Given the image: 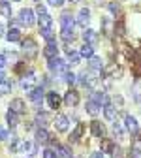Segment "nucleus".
I'll return each instance as SVG.
<instances>
[{
    "label": "nucleus",
    "instance_id": "7",
    "mask_svg": "<svg viewBox=\"0 0 141 158\" xmlns=\"http://www.w3.org/2000/svg\"><path fill=\"white\" fill-rule=\"evenodd\" d=\"M64 104L68 107H75L79 104V92L77 90H68L66 96H64Z\"/></svg>",
    "mask_w": 141,
    "mask_h": 158
},
{
    "label": "nucleus",
    "instance_id": "22",
    "mask_svg": "<svg viewBox=\"0 0 141 158\" xmlns=\"http://www.w3.org/2000/svg\"><path fill=\"white\" fill-rule=\"evenodd\" d=\"M85 109H87V113H89V115L96 117V115L100 113V104H98V102H94V100H89V102H87V107H85Z\"/></svg>",
    "mask_w": 141,
    "mask_h": 158
},
{
    "label": "nucleus",
    "instance_id": "41",
    "mask_svg": "<svg viewBox=\"0 0 141 158\" xmlns=\"http://www.w3.org/2000/svg\"><path fill=\"white\" fill-rule=\"evenodd\" d=\"M113 158H122V149H120V147H115V151H113Z\"/></svg>",
    "mask_w": 141,
    "mask_h": 158
},
{
    "label": "nucleus",
    "instance_id": "47",
    "mask_svg": "<svg viewBox=\"0 0 141 158\" xmlns=\"http://www.w3.org/2000/svg\"><path fill=\"white\" fill-rule=\"evenodd\" d=\"M90 158H106V156H104V152H92Z\"/></svg>",
    "mask_w": 141,
    "mask_h": 158
},
{
    "label": "nucleus",
    "instance_id": "28",
    "mask_svg": "<svg viewBox=\"0 0 141 158\" xmlns=\"http://www.w3.org/2000/svg\"><path fill=\"white\" fill-rule=\"evenodd\" d=\"M89 70H92V72H100V70H102V60H100L98 56H92L90 60H89Z\"/></svg>",
    "mask_w": 141,
    "mask_h": 158
},
{
    "label": "nucleus",
    "instance_id": "42",
    "mask_svg": "<svg viewBox=\"0 0 141 158\" xmlns=\"http://www.w3.org/2000/svg\"><path fill=\"white\" fill-rule=\"evenodd\" d=\"M104 28H106V34L111 32V21H109V19H104Z\"/></svg>",
    "mask_w": 141,
    "mask_h": 158
},
{
    "label": "nucleus",
    "instance_id": "24",
    "mask_svg": "<svg viewBox=\"0 0 141 158\" xmlns=\"http://www.w3.org/2000/svg\"><path fill=\"white\" fill-rule=\"evenodd\" d=\"M6 40L8 42H19V40H21V32H19V28H10L8 30V34H6Z\"/></svg>",
    "mask_w": 141,
    "mask_h": 158
},
{
    "label": "nucleus",
    "instance_id": "33",
    "mask_svg": "<svg viewBox=\"0 0 141 158\" xmlns=\"http://www.w3.org/2000/svg\"><path fill=\"white\" fill-rule=\"evenodd\" d=\"M42 36L47 40V44H49V42H55V34H53L51 28H49V30H42Z\"/></svg>",
    "mask_w": 141,
    "mask_h": 158
},
{
    "label": "nucleus",
    "instance_id": "4",
    "mask_svg": "<svg viewBox=\"0 0 141 158\" xmlns=\"http://www.w3.org/2000/svg\"><path fill=\"white\" fill-rule=\"evenodd\" d=\"M23 53L27 55V58H34L38 55V45L32 38H27L25 42H23Z\"/></svg>",
    "mask_w": 141,
    "mask_h": 158
},
{
    "label": "nucleus",
    "instance_id": "50",
    "mask_svg": "<svg viewBox=\"0 0 141 158\" xmlns=\"http://www.w3.org/2000/svg\"><path fill=\"white\" fill-rule=\"evenodd\" d=\"M4 34V27H2V23H0V36Z\"/></svg>",
    "mask_w": 141,
    "mask_h": 158
},
{
    "label": "nucleus",
    "instance_id": "37",
    "mask_svg": "<svg viewBox=\"0 0 141 158\" xmlns=\"http://www.w3.org/2000/svg\"><path fill=\"white\" fill-rule=\"evenodd\" d=\"M109 11H111V13H115V15H117V13H118V11H120V6H118V4H117V2H109Z\"/></svg>",
    "mask_w": 141,
    "mask_h": 158
},
{
    "label": "nucleus",
    "instance_id": "40",
    "mask_svg": "<svg viewBox=\"0 0 141 158\" xmlns=\"http://www.w3.org/2000/svg\"><path fill=\"white\" fill-rule=\"evenodd\" d=\"M47 2H49L51 6H55V8H60V6L64 4V0H47Z\"/></svg>",
    "mask_w": 141,
    "mask_h": 158
},
{
    "label": "nucleus",
    "instance_id": "12",
    "mask_svg": "<svg viewBox=\"0 0 141 158\" xmlns=\"http://www.w3.org/2000/svg\"><path fill=\"white\" fill-rule=\"evenodd\" d=\"M10 109L11 111H15V113H25V109H27V106H25V102L21 100V98H13L11 100V104H10Z\"/></svg>",
    "mask_w": 141,
    "mask_h": 158
},
{
    "label": "nucleus",
    "instance_id": "52",
    "mask_svg": "<svg viewBox=\"0 0 141 158\" xmlns=\"http://www.w3.org/2000/svg\"><path fill=\"white\" fill-rule=\"evenodd\" d=\"M36 2H38V0H36Z\"/></svg>",
    "mask_w": 141,
    "mask_h": 158
},
{
    "label": "nucleus",
    "instance_id": "19",
    "mask_svg": "<svg viewBox=\"0 0 141 158\" xmlns=\"http://www.w3.org/2000/svg\"><path fill=\"white\" fill-rule=\"evenodd\" d=\"M115 115H117V107L113 106V104H106L104 106V117L107 118V121H113V118H115Z\"/></svg>",
    "mask_w": 141,
    "mask_h": 158
},
{
    "label": "nucleus",
    "instance_id": "3",
    "mask_svg": "<svg viewBox=\"0 0 141 158\" xmlns=\"http://www.w3.org/2000/svg\"><path fill=\"white\" fill-rule=\"evenodd\" d=\"M60 27H62V32H73V27H75V21L72 13L64 11L62 15H60Z\"/></svg>",
    "mask_w": 141,
    "mask_h": 158
},
{
    "label": "nucleus",
    "instance_id": "36",
    "mask_svg": "<svg viewBox=\"0 0 141 158\" xmlns=\"http://www.w3.org/2000/svg\"><path fill=\"white\" fill-rule=\"evenodd\" d=\"M23 151L25 152H34V143L32 141H25L23 143Z\"/></svg>",
    "mask_w": 141,
    "mask_h": 158
},
{
    "label": "nucleus",
    "instance_id": "14",
    "mask_svg": "<svg viewBox=\"0 0 141 158\" xmlns=\"http://www.w3.org/2000/svg\"><path fill=\"white\" fill-rule=\"evenodd\" d=\"M36 141L38 143H49L51 141V135L45 128H38L36 130Z\"/></svg>",
    "mask_w": 141,
    "mask_h": 158
},
{
    "label": "nucleus",
    "instance_id": "48",
    "mask_svg": "<svg viewBox=\"0 0 141 158\" xmlns=\"http://www.w3.org/2000/svg\"><path fill=\"white\" fill-rule=\"evenodd\" d=\"M134 73H135V77H141V64H139V66H135Z\"/></svg>",
    "mask_w": 141,
    "mask_h": 158
},
{
    "label": "nucleus",
    "instance_id": "17",
    "mask_svg": "<svg viewBox=\"0 0 141 158\" xmlns=\"http://www.w3.org/2000/svg\"><path fill=\"white\" fill-rule=\"evenodd\" d=\"M113 134H115V137H117L118 141L126 139V132H124V126L120 124V123H113Z\"/></svg>",
    "mask_w": 141,
    "mask_h": 158
},
{
    "label": "nucleus",
    "instance_id": "29",
    "mask_svg": "<svg viewBox=\"0 0 141 158\" xmlns=\"http://www.w3.org/2000/svg\"><path fill=\"white\" fill-rule=\"evenodd\" d=\"M81 56H85V58H92V55H94V45H90V44H85L83 47H81Z\"/></svg>",
    "mask_w": 141,
    "mask_h": 158
},
{
    "label": "nucleus",
    "instance_id": "6",
    "mask_svg": "<svg viewBox=\"0 0 141 158\" xmlns=\"http://www.w3.org/2000/svg\"><path fill=\"white\" fill-rule=\"evenodd\" d=\"M55 128H56V132H66L68 130V126H70V121H68V117L66 115H56V118H55Z\"/></svg>",
    "mask_w": 141,
    "mask_h": 158
},
{
    "label": "nucleus",
    "instance_id": "30",
    "mask_svg": "<svg viewBox=\"0 0 141 158\" xmlns=\"http://www.w3.org/2000/svg\"><path fill=\"white\" fill-rule=\"evenodd\" d=\"M56 154H58L60 158H72L70 147H66V145H56Z\"/></svg>",
    "mask_w": 141,
    "mask_h": 158
},
{
    "label": "nucleus",
    "instance_id": "2",
    "mask_svg": "<svg viewBox=\"0 0 141 158\" xmlns=\"http://www.w3.org/2000/svg\"><path fill=\"white\" fill-rule=\"evenodd\" d=\"M17 21H19V25H23V27H32V25L36 23V19H34V11H32L30 8H23L21 11H19Z\"/></svg>",
    "mask_w": 141,
    "mask_h": 158
},
{
    "label": "nucleus",
    "instance_id": "5",
    "mask_svg": "<svg viewBox=\"0 0 141 158\" xmlns=\"http://www.w3.org/2000/svg\"><path fill=\"white\" fill-rule=\"evenodd\" d=\"M89 21H90V10H89V8H83V10H79V13H77V19H75V23H77L79 27H81V28H87Z\"/></svg>",
    "mask_w": 141,
    "mask_h": 158
},
{
    "label": "nucleus",
    "instance_id": "18",
    "mask_svg": "<svg viewBox=\"0 0 141 158\" xmlns=\"http://www.w3.org/2000/svg\"><path fill=\"white\" fill-rule=\"evenodd\" d=\"M66 53H68V64H79V58H81V53L73 51L72 47H66Z\"/></svg>",
    "mask_w": 141,
    "mask_h": 158
},
{
    "label": "nucleus",
    "instance_id": "13",
    "mask_svg": "<svg viewBox=\"0 0 141 158\" xmlns=\"http://www.w3.org/2000/svg\"><path fill=\"white\" fill-rule=\"evenodd\" d=\"M28 98L34 102V104H39L44 100V89L42 87H36V89H32L30 92H28Z\"/></svg>",
    "mask_w": 141,
    "mask_h": 158
},
{
    "label": "nucleus",
    "instance_id": "45",
    "mask_svg": "<svg viewBox=\"0 0 141 158\" xmlns=\"http://www.w3.org/2000/svg\"><path fill=\"white\" fill-rule=\"evenodd\" d=\"M6 64H8V62H6V56H4V55H0V70H2Z\"/></svg>",
    "mask_w": 141,
    "mask_h": 158
},
{
    "label": "nucleus",
    "instance_id": "15",
    "mask_svg": "<svg viewBox=\"0 0 141 158\" xmlns=\"http://www.w3.org/2000/svg\"><path fill=\"white\" fill-rule=\"evenodd\" d=\"M39 30H49L51 28V25H53V17L49 15V13H45V15H39Z\"/></svg>",
    "mask_w": 141,
    "mask_h": 158
},
{
    "label": "nucleus",
    "instance_id": "51",
    "mask_svg": "<svg viewBox=\"0 0 141 158\" xmlns=\"http://www.w3.org/2000/svg\"><path fill=\"white\" fill-rule=\"evenodd\" d=\"M11 2H19V0H11Z\"/></svg>",
    "mask_w": 141,
    "mask_h": 158
},
{
    "label": "nucleus",
    "instance_id": "16",
    "mask_svg": "<svg viewBox=\"0 0 141 158\" xmlns=\"http://www.w3.org/2000/svg\"><path fill=\"white\" fill-rule=\"evenodd\" d=\"M44 55L49 58V60H51V58H55V56L58 55V47H56V44H55V42H49V44L45 45V49H44Z\"/></svg>",
    "mask_w": 141,
    "mask_h": 158
},
{
    "label": "nucleus",
    "instance_id": "10",
    "mask_svg": "<svg viewBox=\"0 0 141 158\" xmlns=\"http://www.w3.org/2000/svg\"><path fill=\"white\" fill-rule=\"evenodd\" d=\"M83 40H85V44L96 45V44H98V32H96V30H90V28H85V32H83Z\"/></svg>",
    "mask_w": 141,
    "mask_h": 158
},
{
    "label": "nucleus",
    "instance_id": "39",
    "mask_svg": "<svg viewBox=\"0 0 141 158\" xmlns=\"http://www.w3.org/2000/svg\"><path fill=\"white\" fill-rule=\"evenodd\" d=\"M130 158H141V149L134 147V149H132V152H130Z\"/></svg>",
    "mask_w": 141,
    "mask_h": 158
},
{
    "label": "nucleus",
    "instance_id": "44",
    "mask_svg": "<svg viewBox=\"0 0 141 158\" xmlns=\"http://www.w3.org/2000/svg\"><path fill=\"white\" fill-rule=\"evenodd\" d=\"M36 11H38L39 15H45V13H47V11H45V6H42V4H39V6L36 8Z\"/></svg>",
    "mask_w": 141,
    "mask_h": 158
},
{
    "label": "nucleus",
    "instance_id": "46",
    "mask_svg": "<svg viewBox=\"0 0 141 158\" xmlns=\"http://www.w3.org/2000/svg\"><path fill=\"white\" fill-rule=\"evenodd\" d=\"M113 100H115V104H117L118 107H120V106H122V96H115V98H113Z\"/></svg>",
    "mask_w": 141,
    "mask_h": 158
},
{
    "label": "nucleus",
    "instance_id": "49",
    "mask_svg": "<svg viewBox=\"0 0 141 158\" xmlns=\"http://www.w3.org/2000/svg\"><path fill=\"white\" fill-rule=\"evenodd\" d=\"M4 81H6V75L2 73V70H0V83H4Z\"/></svg>",
    "mask_w": 141,
    "mask_h": 158
},
{
    "label": "nucleus",
    "instance_id": "9",
    "mask_svg": "<svg viewBox=\"0 0 141 158\" xmlns=\"http://www.w3.org/2000/svg\"><path fill=\"white\" fill-rule=\"evenodd\" d=\"M90 132H92L94 137H102V139H104V135H106V128H104V124L100 123V121H92L90 123Z\"/></svg>",
    "mask_w": 141,
    "mask_h": 158
},
{
    "label": "nucleus",
    "instance_id": "21",
    "mask_svg": "<svg viewBox=\"0 0 141 158\" xmlns=\"http://www.w3.org/2000/svg\"><path fill=\"white\" fill-rule=\"evenodd\" d=\"M83 130H85V124H83V123H79V124L75 126V130L72 132V135H70V141H72V143H75V141H79V137H81V134H83Z\"/></svg>",
    "mask_w": 141,
    "mask_h": 158
},
{
    "label": "nucleus",
    "instance_id": "26",
    "mask_svg": "<svg viewBox=\"0 0 141 158\" xmlns=\"http://www.w3.org/2000/svg\"><path fill=\"white\" fill-rule=\"evenodd\" d=\"M25 77H27V75H25ZM34 79H36V77H32V73H30L27 79H23V81H21V87H23L27 92H30L32 89H36V87H34Z\"/></svg>",
    "mask_w": 141,
    "mask_h": 158
},
{
    "label": "nucleus",
    "instance_id": "38",
    "mask_svg": "<svg viewBox=\"0 0 141 158\" xmlns=\"http://www.w3.org/2000/svg\"><path fill=\"white\" fill-rule=\"evenodd\" d=\"M44 158H56V152L51 151V149H45L44 151Z\"/></svg>",
    "mask_w": 141,
    "mask_h": 158
},
{
    "label": "nucleus",
    "instance_id": "11",
    "mask_svg": "<svg viewBox=\"0 0 141 158\" xmlns=\"http://www.w3.org/2000/svg\"><path fill=\"white\" fill-rule=\"evenodd\" d=\"M124 123H126L128 132H132V134H139V124H137V121H135V117L126 115V117H124Z\"/></svg>",
    "mask_w": 141,
    "mask_h": 158
},
{
    "label": "nucleus",
    "instance_id": "27",
    "mask_svg": "<svg viewBox=\"0 0 141 158\" xmlns=\"http://www.w3.org/2000/svg\"><path fill=\"white\" fill-rule=\"evenodd\" d=\"M115 147H117V145H115L111 139H106V137L102 139V152H109V154H113Z\"/></svg>",
    "mask_w": 141,
    "mask_h": 158
},
{
    "label": "nucleus",
    "instance_id": "43",
    "mask_svg": "<svg viewBox=\"0 0 141 158\" xmlns=\"http://www.w3.org/2000/svg\"><path fill=\"white\" fill-rule=\"evenodd\" d=\"M6 137H8V132H6V130H4L2 126H0V141H4Z\"/></svg>",
    "mask_w": 141,
    "mask_h": 158
},
{
    "label": "nucleus",
    "instance_id": "31",
    "mask_svg": "<svg viewBox=\"0 0 141 158\" xmlns=\"http://www.w3.org/2000/svg\"><path fill=\"white\" fill-rule=\"evenodd\" d=\"M47 123H49V115H47V113H38V115H36V124H38V126L44 128Z\"/></svg>",
    "mask_w": 141,
    "mask_h": 158
},
{
    "label": "nucleus",
    "instance_id": "1",
    "mask_svg": "<svg viewBox=\"0 0 141 158\" xmlns=\"http://www.w3.org/2000/svg\"><path fill=\"white\" fill-rule=\"evenodd\" d=\"M47 64H49V70H51L53 73H56V75H64V73L68 72V62L62 60V58H58V56L51 58Z\"/></svg>",
    "mask_w": 141,
    "mask_h": 158
},
{
    "label": "nucleus",
    "instance_id": "20",
    "mask_svg": "<svg viewBox=\"0 0 141 158\" xmlns=\"http://www.w3.org/2000/svg\"><path fill=\"white\" fill-rule=\"evenodd\" d=\"M0 15L11 19V4L8 2V0H0Z\"/></svg>",
    "mask_w": 141,
    "mask_h": 158
},
{
    "label": "nucleus",
    "instance_id": "32",
    "mask_svg": "<svg viewBox=\"0 0 141 158\" xmlns=\"http://www.w3.org/2000/svg\"><path fill=\"white\" fill-rule=\"evenodd\" d=\"M11 90V85L8 83V81H4V83H0V96H4V94H8Z\"/></svg>",
    "mask_w": 141,
    "mask_h": 158
},
{
    "label": "nucleus",
    "instance_id": "34",
    "mask_svg": "<svg viewBox=\"0 0 141 158\" xmlns=\"http://www.w3.org/2000/svg\"><path fill=\"white\" fill-rule=\"evenodd\" d=\"M115 32H117L118 36H122V34H124V23H122V21L115 23Z\"/></svg>",
    "mask_w": 141,
    "mask_h": 158
},
{
    "label": "nucleus",
    "instance_id": "8",
    "mask_svg": "<svg viewBox=\"0 0 141 158\" xmlns=\"http://www.w3.org/2000/svg\"><path fill=\"white\" fill-rule=\"evenodd\" d=\"M47 104H49V107L58 109V107H60V104H62V98L58 96V92L51 90V92H47Z\"/></svg>",
    "mask_w": 141,
    "mask_h": 158
},
{
    "label": "nucleus",
    "instance_id": "25",
    "mask_svg": "<svg viewBox=\"0 0 141 158\" xmlns=\"http://www.w3.org/2000/svg\"><path fill=\"white\" fill-rule=\"evenodd\" d=\"M6 121H8V124L13 128V126H17V123H19V113H15V111H8L6 113Z\"/></svg>",
    "mask_w": 141,
    "mask_h": 158
},
{
    "label": "nucleus",
    "instance_id": "35",
    "mask_svg": "<svg viewBox=\"0 0 141 158\" xmlns=\"http://www.w3.org/2000/svg\"><path fill=\"white\" fill-rule=\"evenodd\" d=\"M64 79H66V83L73 85V83H75V73H72V72H66V73H64Z\"/></svg>",
    "mask_w": 141,
    "mask_h": 158
},
{
    "label": "nucleus",
    "instance_id": "23",
    "mask_svg": "<svg viewBox=\"0 0 141 158\" xmlns=\"http://www.w3.org/2000/svg\"><path fill=\"white\" fill-rule=\"evenodd\" d=\"M104 75H106V77H118V75H120V68H118L117 64H111V66H107V68L104 70Z\"/></svg>",
    "mask_w": 141,
    "mask_h": 158
}]
</instances>
